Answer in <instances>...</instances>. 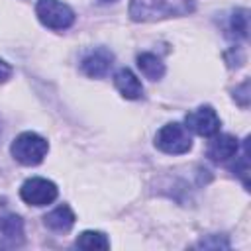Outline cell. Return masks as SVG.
Returning a JSON list of instances; mask_svg holds the SVG:
<instances>
[{
  "instance_id": "obj_1",
  "label": "cell",
  "mask_w": 251,
  "mask_h": 251,
  "mask_svg": "<svg viewBox=\"0 0 251 251\" xmlns=\"http://www.w3.org/2000/svg\"><path fill=\"white\" fill-rule=\"evenodd\" d=\"M196 0H129V18L133 22H157L167 18L188 16Z\"/></svg>"
},
{
  "instance_id": "obj_2",
  "label": "cell",
  "mask_w": 251,
  "mask_h": 251,
  "mask_svg": "<svg viewBox=\"0 0 251 251\" xmlns=\"http://www.w3.org/2000/svg\"><path fill=\"white\" fill-rule=\"evenodd\" d=\"M47 149H49L47 139L41 137V135L35 133V131H24V133H20V135L12 141V145H10L12 157H14L20 165H25V167L39 165V163L45 159Z\"/></svg>"
},
{
  "instance_id": "obj_3",
  "label": "cell",
  "mask_w": 251,
  "mask_h": 251,
  "mask_svg": "<svg viewBox=\"0 0 251 251\" xmlns=\"http://www.w3.org/2000/svg\"><path fill=\"white\" fill-rule=\"evenodd\" d=\"M155 147L167 155H182L188 153L192 147V137L188 133V129L178 124V122H171L165 124L157 135H155Z\"/></svg>"
},
{
  "instance_id": "obj_4",
  "label": "cell",
  "mask_w": 251,
  "mask_h": 251,
  "mask_svg": "<svg viewBox=\"0 0 251 251\" xmlns=\"http://www.w3.org/2000/svg\"><path fill=\"white\" fill-rule=\"evenodd\" d=\"M35 16L45 27L53 31L69 29L75 24V12L61 0H37Z\"/></svg>"
},
{
  "instance_id": "obj_5",
  "label": "cell",
  "mask_w": 251,
  "mask_h": 251,
  "mask_svg": "<svg viewBox=\"0 0 251 251\" xmlns=\"http://www.w3.org/2000/svg\"><path fill=\"white\" fill-rule=\"evenodd\" d=\"M57 194L59 190L55 182L41 176H31L20 186V198L29 206H47L57 198Z\"/></svg>"
},
{
  "instance_id": "obj_6",
  "label": "cell",
  "mask_w": 251,
  "mask_h": 251,
  "mask_svg": "<svg viewBox=\"0 0 251 251\" xmlns=\"http://www.w3.org/2000/svg\"><path fill=\"white\" fill-rule=\"evenodd\" d=\"M184 124H186L184 126L186 129H190L202 137H214L222 126V122L212 106H200V108L188 112L184 118Z\"/></svg>"
},
{
  "instance_id": "obj_7",
  "label": "cell",
  "mask_w": 251,
  "mask_h": 251,
  "mask_svg": "<svg viewBox=\"0 0 251 251\" xmlns=\"http://www.w3.org/2000/svg\"><path fill=\"white\" fill-rule=\"evenodd\" d=\"M24 245V222L18 214L6 210L0 202V249H14Z\"/></svg>"
},
{
  "instance_id": "obj_8",
  "label": "cell",
  "mask_w": 251,
  "mask_h": 251,
  "mask_svg": "<svg viewBox=\"0 0 251 251\" xmlns=\"http://www.w3.org/2000/svg\"><path fill=\"white\" fill-rule=\"evenodd\" d=\"M114 65V55L112 51L104 49V47H98L90 53H86L80 61V71L90 76V78H102L108 75V71L112 69Z\"/></svg>"
},
{
  "instance_id": "obj_9",
  "label": "cell",
  "mask_w": 251,
  "mask_h": 251,
  "mask_svg": "<svg viewBox=\"0 0 251 251\" xmlns=\"http://www.w3.org/2000/svg\"><path fill=\"white\" fill-rule=\"evenodd\" d=\"M237 149H239V141L233 135H229V133H220L218 135L216 133L214 139L210 141L208 149H206V155L214 163H224V161L235 157Z\"/></svg>"
},
{
  "instance_id": "obj_10",
  "label": "cell",
  "mask_w": 251,
  "mask_h": 251,
  "mask_svg": "<svg viewBox=\"0 0 251 251\" xmlns=\"http://www.w3.org/2000/svg\"><path fill=\"white\" fill-rule=\"evenodd\" d=\"M114 86L127 100H139L143 96V84H141V80L129 69H126V67L120 69L114 75Z\"/></svg>"
},
{
  "instance_id": "obj_11",
  "label": "cell",
  "mask_w": 251,
  "mask_h": 251,
  "mask_svg": "<svg viewBox=\"0 0 251 251\" xmlns=\"http://www.w3.org/2000/svg\"><path fill=\"white\" fill-rule=\"evenodd\" d=\"M75 220H76V216H75V212H73L67 204H61V206L53 208V210H51L49 214H45V218H43L45 226H47L49 229H53V231H59V233L69 231V229L75 226Z\"/></svg>"
},
{
  "instance_id": "obj_12",
  "label": "cell",
  "mask_w": 251,
  "mask_h": 251,
  "mask_svg": "<svg viewBox=\"0 0 251 251\" xmlns=\"http://www.w3.org/2000/svg\"><path fill=\"white\" fill-rule=\"evenodd\" d=\"M137 67L141 75L149 80H159L165 75V63L155 55V53H139L137 55Z\"/></svg>"
},
{
  "instance_id": "obj_13",
  "label": "cell",
  "mask_w": 251,
  "mask_h": 251,
  "mask_svg": "<svg viewBox=\"0 0 251 251\" xmlns=\"http://www.w3.org/2000/svg\"><path fill=\"white\" fill-rule=\"evenodd\" d=\"M76 247H80V249H108L110 241H108L106 233L86 229L76 237Z\"/></svg>"
},
{
  "instance_id": "obj_14",
  "label": "cell",
  "mask_w": 251,
  "mask_h": 251,
  "mask_svg": "<svg viewBox=\"0 0 251 251\" xmlns=\"http://www.w3.org/2000/svg\"><path fill=\"white\" fill-rule=\"evenodd\" d=\"M229 31L237 39H245L247 37V31H249V16H247V10H235L229 16Z\"/></svg>"
},
{
  "instance_id": "obj_15",
  "label": "cell",
  "mask_w": 251,
  "mask_h": 251,
  "mask_svg": "<svg viewBox=\"0 0 251 251\" xmlns=\"http://www.w3.org/2000/svg\"><path fill=\"white\" fill-rule=\"evenodd\" d=\"M233 173H237L243 180V184L247 186V173H249V151H247V143L243 147V155L239 157V165H233Z\"/></svg>"
},
{
  "instance_id": "obj_16",
  "label": "cell",
  "mask_w": 251,
  "mask_h": 251,
  "mask_svg": "<svg viewBox=\"0 0 251 251\" xmlns=\"http://www.w3.org/2000/svg\"><path fill=\"white\" fill-rule=\"evenodd\" d=\"M235 92H239V94H237V96L233 94V98H241V100H239V106L247 108V104H249V80H243V84H241L239 90H235Z\"/></svg>"
},
{
  "instance_id": "obj_17",
  "label": "cell",
  "mask_w": 251,
  "mask_h": 251,
  "mask_svg": "<svg viewBox=\"0 0 251 251\" xmlns=\"http://www.w3.org/2000/svg\"><path fill=\"white\" fill-rule=\"evenodd\" d=\"M10 76H12V67L0 59V82H6Z\"/></svg>"
},
{
  "instance_id": "obj_18",
  "label": "cell",
  "mask_w": 251,
  "mask_h": 251,
  "mask_svg": "<svg viewBox=\"0 0 251 251\" xmlns=\"http://www.w3.org/2000/svg\"><path fill=\"white\" fill-rule=\"evenodd\" d=\"M100 2H104V4H108V2H116V0H100Z\"/></svg>"
},
{
  "instance_id": "obj_19",
  "label": "cell",
  "mask_w": 251,
  "mask_h": 251,
  "mask_svg": "<svg viewBox=\"0 0 251 251\" xmlns=\"http://www.w3.org/2000/svg\"><path fill=\"white\" fill-rule=\"evenodd\" d=\"M0 133H2V126H0Z\"/></svg>"
}]
</instances>
